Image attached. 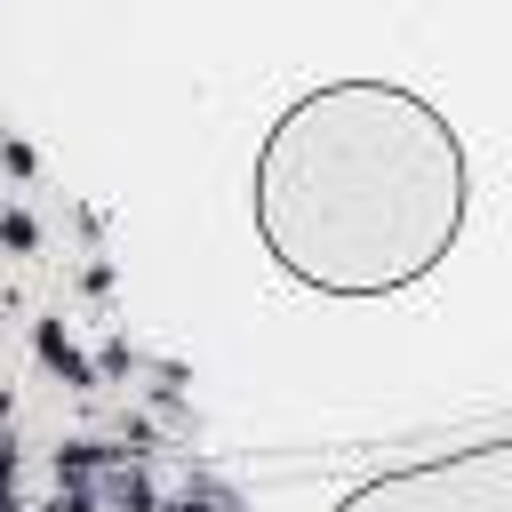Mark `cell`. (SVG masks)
<instances>
[{
	"mask_svg": "<svg viewBox=\"0 0 512 512\" xmlns=\"http://www.w3.org/2000/svg\"><path fill=\"white\" fill-rule=\"evenodd\" d=\"M256 232L320 296H400L464 232V144L400 80H328L296 96L256 152Z\"/></svg>",
	"mask_w": 512,
	"mask_h": 512,
	"instance_id": "cell-1",
	"label": "cell"
},
{
	"mask_svg": "<svg viewBox=\"0 0 512 512\" xmlns=\"http://www.w3.org/2000/svg\"><path fill=\"white\" fill-rule=\"evenodd\" d=\"M336 512H512V432L360 480Z\"/></svg>",
	"mask_w": 512,
	"mask_h": 512,
	"instance_id": "cell-2",
	"label": "cell"
},
{
	"mask_svg": "<svg viewBox=\"0 0 512 512\" xmlns=\"http://www.w3.org/2000/svg\"><path fill=\"white\" fill-rule=\"evenodd\" d=\"M32 352H40V368H48V376H64V392H96V352L64 328V312L32 320Z\"/></svg>",
	"mask_w": 512,
	"mask_h": 512,
	"instance_id": "cell-3",
	"label": "cell"
},
{
	"mask_svg": "<svg viewBox=\"0 0 512 512\" xmlns=\"http://www.w3.org/2000/svg\"><path fill=\"white\" fill-rule=\"evenodd\" d=\"M120 464V440H56V456H48V472H56V488H96L104 472Z\"/></svg>",
	"mask_w": 512,
	"mask_h": 512,
	"instance_id": "cell-4",
	"label": "cell"
},
{
	"mask_svg": "<svg viewBox=\"0 0 512 512\" xmlns=\"http://www.w3.org/2000/svg\"><path fill=\"white\" fill-rule=\"evenodd\" d=\"M96 504H104V512H160V488H152V464L120 448V464H112V472L96 480Z\"/></svg>",
	"mask_w": 512,
	"mask_h": 512,
	"instance_id": "cell-5",
	"label": "cell"
},
{
	"mask_svg": "<svg viewBox=\"0 0 512 512\" xmlns=\"http://www.w3.org/2000/svg\"><path fill=\"white\" fill-rule=\"evenodd\" d=\"M136 368H144V352H136L128 336H104V344H96V384H120V376H136Z\"/></svg>",
	"mask_w": 512,
	"mask_h": 512,
	"instance_id": "cell-6",
	"label": "cell"
},
{
	"mask_svg": "<svg viewBox=\"0 0 512 512\" xmlns=\"http://www.w3.org/2000/svg\"><path fill=\"white\" fill-rule=\"evenodd\" d=\"M0 248L40 256V216H32V208H0Z\"/></svg>",
	"mask_w": 512,
	"mask_h": 512,
	"instance_id": "cell-7",
	"label": "cell"
},
{
	"mask_svg": "<svg viewBox=\"0 0 512 512\" xmlns=\"http://www.w3.org/2000/svg\"><path fill=\"white\" fill-rule=\"evenodd\" d=\"M0 168H8L16 184H24V176H40V152H32V144H24L16 128H0Z\"/></svg>",
	"mask_w": 512,
	"mask_h": 512,
	"instance_id": "cell-8",
	"label": "cell"
},
{
	"mask_svg": "<svg viewBox=\"0 0 512 512\" xmlns=\"http://www.w3.org/2000/svg\"><path fill=\"white\" fill-rule=\"evenodd\" d=\"M40 512H104V504H96V488H56Z\"/></svg>",
	"mask_w": 512,
	"mask_h": 512,
	"instance_id": "cell-9",
	"label": "cell"
},
{
	"mask_svg": "<svg viewBox=\"0 0 512 512\" xmlns=\"http://www.w3.org/2000/svg\"><path fill=\"white\" fill-rule=\"evenodd\" d=\"M16 472H24V448L0 432V488H16Z\"/></svg>",
	"mask_w": 512,
	"mask_h": 512,
	"instance_id": "cell-10",
	"label": "cell"
},
{
	"mask_svg": "<svg viewBox=\"0 0 512 512\" xmlns=\"http://www.w3.org/2000/svg\"><path fill=\"white\" fill-rule=\"evenodd\" d=\"M80 288H88V296H104V288H112V264H104V256H96V264H80Z\"/></svg>",
	"mask_w": 512,
	"mask_h": 512,
	"instance_id": "cell-11",
	"label": "cell"
},
{
	"mask_svg": "<svg viewBox=\"0 0 512 512\" xmlns=\"http://www.w3.org/2000/svg\"><path fill=\"white\" fill-rule=\"evenodd\" d=\"M8 416H16V392H8V384H0V432H8Z\"/></svg>",
	"mask_w": 512,
	"mask_h": 512,
	"instance_id": "cell-12",
	"label": "cell"
},
{
	"mask_svg": "<svg viewBox=\"0 0 512 512\" xmlns=\"http://www.w3.org/2000/svg\"><path fill=\"white\" fill-rule=\"evenodd\" d=\"M0 512H24V504H16V488H0Z\"/></svg>",
	"mask_w": 512,
	"mask_h": 512,
	"instance_id": "cell-13",
	"label": "cell"
}]
</instances>
